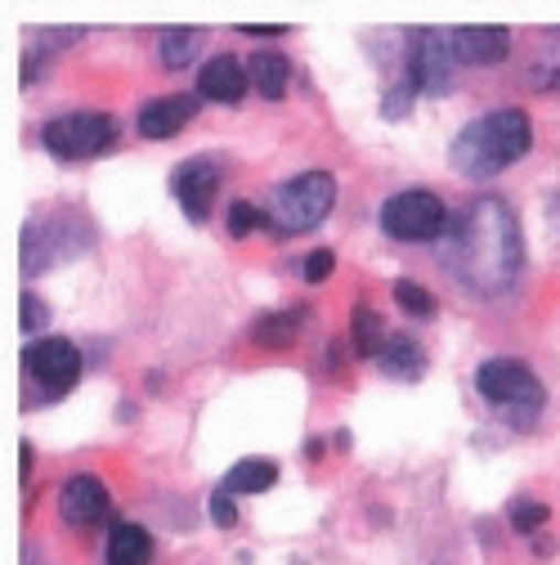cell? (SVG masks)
<instances>
[{
    "label": "cell",
    "mask_w": 560,
    "mask_h": 565,
    "mask_svg": "<svg viewBox=\"0 0 560 565\" xmlns=\"http://www.w3.org/2000/svg\"><path fill=\"white\" fill-rule=\"evenodd\" d=\"M440 256L466 292L480 297L511 292L525 269V238L511 202L498 193L466 198L440 238Z\"/></svg>",
    "instance_id": "1"
},
{
    "label": "cell",
    "mask_w": 560,
    "mask_h": 565,
    "mask_svg": "<svg viewBox=\"0 0 560 565\" xmlns=\"http://www.w3.org/2000/svg\"><path fill=\"white\" fill-rule=\"evenodd\" d=\"M534 149V121L525 108H494L462 126V135L449 145V162L466 180H494L511 162H520Z\"/></svg>",
    "instance_id": "2"
},
{
    "label": "cell",
    "mask_w": 560,
    "mask_h": 565,
    "mask_svg": "<svg viewBox=\"0 0 560 565\" xmlns=\"http://www.w3.org/2000/svg\"><path fill=\"white\" fill-rule=\"evenodd\" d=\"M336 202V180L327 171H301L292 180H283L269 198V230L283 234V238H297L314 225L327 221V211Z\"/></svg>",
    "instance_id": "3"
},
{
    "label": "cell",
    "mask_w": 560,
    "mask_h": 565,
    "mask_svg": "<svg viewBox=\"0 0 560 565\" xmlns=\"http://www.w3.org/2000/svg\"><path fill=\"white\" fill-rule=\"evenodd\" d=\"M475 391L494 408H503L507 417H516V422H534L542 413V404H547V391H542L538 373L525 360H511V355L484 360L475 369Z\"/></svg>",
    "instance_id": "4"
},
{
    "label": "cell",
    "mask_w": 560,
    "mask_h": 565,
    "mask_svg": "<svg viewBox=\"0 0 560 565\" xmlns=\"http://www.w3.org/2000/svg\"><path fill=\"white\" fill-rule=\"evenodd\" d=\"M449 206L435 189H399L381 202V230L395 243H435L449 230Z\"/></svg>",
    "instance_id": "5"
},
{
    "label": "cell",
    "mask_w": 560,
    "mask_h": 565,
    "mask_svg": "<svg viewBox=\"0 0 560 565\" xmlns=\"http://www.w3.org/2000/svg\"><path fill=\"white\" fill-rule=\"evenodd\" d=\"M41 145L58 158V162H86V158H104L117 145V121L108 113H63L50 117L41 126Z\"/></svg>",
    "instance_id": "6"
},
{
    "label": "cell",
    "mask_w": 560,
    "mask_h": 565,
    "mask_svg": "<svg viewBox=\"0 0 560 565\" xmlns=\"http://www.w3.org/2000/svg\"><path fill=\"white\" fill-rule=\"evenodd\" d=\"M457 45L453 32H408V67L403 77L417 95H449L457 82Z\"/></svg>",
    "instance_id": "7"
},
{
    "label": "cell",
    "mask_w": 560,
    "mask_h": 565,
    "mask_svg": "<svg viewBox=\"0 0 560 565\" xmlns=\"http://www.w3.org/2000/svg\"><path fill=\"white\" fill-rule=\"evenodd\" d=\"M23 369L36 386H45L50 395H63L82 377V350L67 337H36L32 345H23Z\"/></svg>",
    "instance_id": "8"
},
{
    "label": "cell",
    "mask_w": 560,
    "mask_h": 565,
    "mask_svg": "<svg viewBox=\"0 0 560 565\" xmlns=\"http://www.w3.org/2000/svg\"><path fill=\"white\" fill-rule=\"evenodd\" d=\"M220 180H225V171H220L216 158H189V162L175 167L171 193H175V202L184 206V216L193 225H202L206 216H212V202L220 193Z\"/></svg>",
    "instance_id": "9"
},
{
    "label": "cell",
    "mask_w": 560,
    "mask_h": 565,
    "mask_svg": "<svg viewBox=\"0 0 560 565\" xmlns=\"http://www.w3.org/2000/svg\"><path fill=\"white\" fill-rule=\"evenodd\" d=\"M112 512V499H108V484L90 471H77L67 476L63 489H58V516L73 525V530H95L104 525Z\"/></svg>",
    "instance_id": "10"
},
{
    "label": "cell",
    "mask_w": 560,
    "mask_h": 565,
    "mask_svg": "<svg viewBox=\"0 0 560 565\" xmlns=\"http://www.w3.org/2000/svg\"><path fill=\"white\" fill-rule=\"evenodd\" d=\"M251 90L247 77V63L238 54H212L197 73V99H212V104H243V95Z\"/></svg>",
    "instance_id": "11"
},
{
    "label": "cell",
    "mask_w": 560,
    "mask_h": 565,
    "mask_svg": "<svg viewBox=\"0 0 560 565\" xmlns=\"http://www.w3.org/2000/svg\"><path fill=\"white\" fill-rule=\"evenodd\" d=\"M197 117V95H162L139 108V135L144 139H175Z\"/></svg>",
    "instance_id": "12"
},
{
    "label": "cell",
    "mask_w": 560,
    "mask_h": 565,
    "mask_svg": "<svg viewBox=\"0 0 560 565\" xmlns=\"http://www.w3.org/2000/svg\"><path fill=\"white\" fill-rule=\"evenodd\" d=\"M453 45H457L462 63L494 67V63H503L511 54V32L507 28H462V32H453Z\"/></svg>",
    "instance_id": "13"
},
{
    "label": "cell",
    "mask_w": 560,
    "mask_h": 565,
    "mask_svg": "<svg viewBox=\"0 0 560 565\" xmlns=\"http://www.w3.org/2000/svg\"><path fill=\"white\" fill-rule=\"evenodd\" d=\"M108 565H153V539L144 525L134 521H117L108 530V547H104Z\"/></svg>",
    "instance_id": "14"
},
{
    "label": "cell",
    "mask_w": 560,
    "mask_h": 565,
    "mask_svg": "<svg viewBox=\"0 0 560 565\" xmlns=\"http://www.w3.org/2000/svg\"><path fill=\"white\" fill-rule=\"evenodd\" d=\"M247 77L260 90V99H283L288 82H292V58L278 54V50H256L247 63Z\"/></svg>",
    "instance_id": "15"
},
{
    "label": "cell",
    "mask_w": 560,
    "mask_h": 565,
    "mask_svg": "<svg viewBox=\"0 0 560 565\" xmlns=\"http://www.w3.org/2000/svg\"><path fill=\"white\" fill-rule=\"evenodd\" d=\"M273 484H278V462H269V458H243L220 480V489L234 493V499H238V493H265Z\"/></svg>",
    "instance_id": "16"
},
{
    "label": "cell",
    "mask_w": 560,
    "mask_h": 565,
    "mask_svg": "<svg viewBox=\"0 0 560 565\" xmlns=\"http://www.w3.org/2000/svg\"><path fill=\"white\" fill-rule=\"evenodd\" d=\"M377 364H381V373L403 377V382H412V377H422V373H427V355H422V345H417L412 337H390Z\"/></svg>",
    "instance_id": "17"
},
{
    "label": "cell",
    "mask_w": 560,
    "mask_h": 565,
    "mask_svg": "<svg viewBox=\"0 0 560 565\" xmlns=\"http://www.w3.org/2000/svg\"><path fill=\"white\" fill-rule=\"evenodd\" d=\"M349 341H355L359 360H381L386 332H381V319H377V310L368 301H355V315H349Z\"/></svg>",
    "instance_id": "18"
},
{
    "label": "cell",
    "mask_w": 560,
    "mask_h": 565,
    "mask_svg": "<svg viewBox=\"0 0 560 565\" xmlns=\"http://www.w3.org/2000/svg\"><path fill=\"white\" fill-rule=\"evenodd\" d=\"M305 319H310V306H288V310H278V315H265V319L251 328V337H256L260 345H288L292 332L305 328Z\"/></svg>",
    "instance_id": "19"
},
{
    "label": "cell",
    "mask_w": 560,
    "mask_h": 565,
    "mask_svg": "<svg viewBox=\"0 0 560 565\" xmlns=\"http://www.w3.org/2000/svg\"><path fill=\"white\" fill-rule=\"evenodd\" d=\"M197 45H202L197 28H166V32H158V58H162V67H171V73H180V67L193 63Z\"/></svg>",
    "instance_id": "20"
},
{
    "label": "cell",
    "mask_w": 560,
    "mask_h": 565,
    "mask_svg": "<svg viewBox=\"0 0 560 565\" xmlns=\"http://www.w3.org/2000/svg\"><path fill=\"white\" fill-rule=\"evenodd\" d=\"M529 82L538 90H560V32L542 36V45H538V54L529 63Z\"/></svg>",
    "instance_id": "21"
},
{
    "label": "cell",
    "mask_w": 560,
    "mask_h": 565,
    "mask_svg": "<svg viewBox=\"0 0 560 565\" xmlns=\"http://www.w3.org/2000/svg\"><path fill=\"white\" fill-rule=\"evenodd\" d=\"M395 306L408 310L412 319H431L435 315V297L422 288V282H412V278H399L395 282Z\"/></svg>",
    "instance_id": "22"
},
{
    "label": "cell",
    "mask_w": 560,
    "mask_h": 565,
    "mask_svg": "<svg viewBox=\"0 0 560 565\" xmlns=\"http://www.w3.org/2000/svg\"><path fill=\"white\" fill-rule=\"evenodd\" d=\"M507 521H511V530H516V534H538V530L551 521V512H547V503L516 499V503L507 508Z\"/></svg>",
    "instance_id": "23"
},
{
    "label": "cell",
    "mask_w": 560,
    "mask_h": 565,
    "mask_svg": "<svg viewBox=\"0 0 560 565\" xmlns=\"http://www.w3.org/2000/svg\"><path fill=\"white\" fill-rule=\"evenodd\" d=\"M260 225H269V211H260V202H251V198L229 202V234L234 238H243V234H251Z\"/></svg>",
    "instance_id": "24"
},
{
    "label": "cell",
    "mask_w": 560,
    "mask_h": 565,
    "mask_svg": "<svg viewBox=\"0 0 560 565\" xmlns=\"http://www.w3.org/2000/svg\"><path fill=\"white\" fill-rule=\"evenodd\" d=\"M412 95H417V86L403 77V82H395L390 90H386V99H381V117H390V121H399V117H408L412 113Z\"/></svg>",
    "instance_id": "25"
},
{
    "label": "cell",
    "mask_w": 560,
    "mask_h": 565,
    "mask_svg": "<svg viewBox=\"0 0 560 565\" xmlns=\"http://www.w3.org/2000/svg\"><path fill=\"white\" fill-rule=\"evenodd\" d=\"M19 306H23V315H19V328H23L28 337H32V332H41V328L50 323V306H45L36 292H23V301H19Z\"/></svg>",
    "instance_id": "26"
},
{
    "label": "cell",
    "mask_w": 560,
    "mask_h": 565,
    "mask_svg": "<svg viewBox=\"0 0 560 565\" xmlns=\"http://www.w3.org/2000/svg\"><path fill=\"white\" fill-rule=\"evenodd\" d=\"M206 512H212V521H216L220 530H229V525H238V508H234V493H225L220 484L212 489V503H206Z\"/></svg>",
    "instance_id": "27"
},
{
    "label": "cell",
    "mask_w": 560,
    "mask_h": 565,
    "mask_svg": "<svg viewBox=\"0 0 560 565\" xmlns=\"http://www.w3.org/2000/svg\"><path fill=\"white\" fill-rule=\"evenodd\" d=\"M336 269V256L327 252V247H319V252H310L305 256V265H301V274H305V282H323L327 274Z\"/></svg>",
    "instance_id": "28"
},
{
    "label": "cell",
    "mask_w": 560,
    "mask_h": 565,
    "mask_svg": "<svg viewBox=\"0 0 560 565\" xmlns=\"http://www.w3.org/2000/svg\"><path fill=\"white\" fill-rule=\"evenodd\" d=\"M556 206H560V202H556Z\"/></svg>",
    "instance_id": "29"
}]
</instances>
